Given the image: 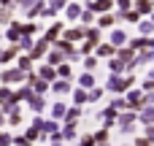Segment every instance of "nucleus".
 <instances>
[{
	"label": "nucleus",
	"instance_id": "1",
	"mask_svg": "<svg viewBox=\"0 0 154 146\" xmlns=\"http://www.w3.org/2000/svg\"><path fill=\"white\" fill-rule=\"evenodd\" d=\"M133 84H135V76H133V73H130V76L111 73V76H108V81H106V89H108V92H114V95H119V92L133 89Z\"/></svg>",
	"mask_w": 154,
	"mask_h": 146
},
{
	"label": "nucleus",
	"instance_id": "2",
	"mask_svg": "<svg viewBox=\"0 0 154 146\" xmlns=\"http://www.w3.org/2000/svg\"><path fill=\"white\" fill-rule=\"evenodd\" d=\"M116 125H119V133L122 135H133L135 127H138V114L135 111H122L116 116Z\"/></svg>",
	"mask_w": 154,
	"mask_h": 146
},
{
	"label": "nucleus",
	"instance_id": "3",
	"mask_svg": "<svg viewBox=\"0 0 154 146\" xmlns=\"http://www.w3.org/2000/svg\"><path fill=\"white\" fill-rule=\"evenodd\" d=\"M125 100H127V108L138 114L143 108V89H127V98Z\"/></svg>",
	"mask_w": 154,
	"mask_h": 146
},
{
	"label": "nucleus",
	"instance_id": "4",
	"mask_svg": "<svg viewBox=\"0 0 154 146\" xmlns=\"http://www.w3.org/2000/svg\"><path fill=\"white\" fill-rule=\"evenodd\" d=\"M116 116H119V111H116V108H111V106H106V108L97 114V119H100V122H103V127H108V130H114Z\"/></svg>",
	"mask_w": 154,
	"mask_h": 146
},
{
	"label": "nucleus",
	"instance_id": "5",
	"mask_svg": "<svg viewBox=\"0 0 154 146\" xmlns=\"http://www.w3.org/2000/svg\"><path fill=\"white\" fill-rule=\"evenodd\" d=\"M57 98H62V95H70V89H73V81L70 79H57V81H51V87H49Z\"/></svg>",
	"mask_w": 154,
	"mask_h": 146
},
{
	"label": "nucleus",
	"instance_id": "6",
	"mask_svg": "<svg viewBox=\"0 0 154 146\" xmlns=\"http://www.w3.org/2000/svg\"><path fill=\"white\" fill-rule=\"evenodd\" d=\"M27 106H30V111H35V114L41 116V114L46 111V106H49V103H46V98H43V95H35V92H32V95H30V100H27Z\"/></svg>",
	"mask_w": 154,
	"mask_h": 146
},
{
	"label": "nucleus",
	"instance_id": "7",
	"mask_svg": "<svg viewBox=\"0 0 154 146\" xmlns=\"http://www.w3.org/2000/svg\"><path fill=\"white\" fill-rule=\"evenodd\" d=\"M0 81H3L5 87H11V84H19V81H22V70H19V68H11V70H3Z\"/></svg>",
	"mask_w": 154,
	"mask_h": 146
},
{
	"label": "nucleus",
	"instance_id": "8",
	"mask_svg": "<svg viewBox=\"0 0 154 146\" xmlns=\"http://www.w3.org/2000/svg\"><path fill=\"white\" fill-rule=\"evenodd\" d=\"M70 98H73V106H84V103H89V95H87V89H81V87H73L70 89Z\"/></svg>",
	"mask_w": 154,
	"mask_h": 146
},
{
	"label": "nucleus",
	"instance_id": "9",
	"mask_svg": "<svg viewBox=\"0 0 154 146\" xmlns=\"http://www.w3.org/2000/svg\"><path fill=\"white\" fill-rule=\"evenodd\" d=\"M138 122L141 125H154V106H143L138 111Z\"/></svg>",
	"mask_w": 154,
	"mask_h": 146
},
{
	"label": "nucleus",
	"instance_id": "10",
	"mask_svg": "<svg viewBox=\"0 0 154 146\" xmlns=\"http://www.w3.org/2000/svg\"><path fill=\"white\" fill-rule=\"evenodd\" d=\"M38 76H41L43 81L51 84V81H57V68H51V65H41V68H38Z\"/></svg>",
	"mask_w": 154,
	"mask_h": 146
},
{
	"label": "nucleus",
	"instance_id": "11",
	"mask_svg": "<svg viewBox=\"0 0 154 146\" xmlns=\"http://www.w3.org/2000/svg\"><path fill=\"white\" fill-rule=\"evenodd\" d=\"M76 125H79V122H68V119H65V127L60 130V135H62L65 141H73V138H76V133H79V127H76Z\"/></svg>",
	"mask_w": 154,
	"mask_h": 146
},
{
	"label": "nucleus",
	"instance_id": "12",
	"mask_svg": "<svg viewBox=\"0 0 154 146\" xmlns=\"http://www.w3.org/2000/svg\"><path fill=\"white\" fill-rule=\"evenodd\" d=\"M79 87H81V89H92V87H97L95 73H89V70H87V73H81V76H79Z\"/></svg>",
	"mask_w": 154,
	"mask_h": 146
},
{
	"label": "nucleus",
	"instance_id": "13",
	"mask_svg": "<svg viewBox=\"0 0 154 146\" xmlns=\"http://www.w3.org/2000/svg\"><path fill=\"white\" fill-rule=\"evenodd\" d=\"M125 70H127V62H125V60H119V57H116V60H108V73H119V76H122Z\"/></svg>",
	"mask_w": 154,
	"mask_h": 146
},
{
	"label": "nucleus",
	"instance_id": "14",
	"mask_svg": "<svg viewBox=\"0 0 154 146\" xmlns=\"http://www.w3.org/2000/svg\"><path fill=\"white\" fill-rule=\"evenodd\" d=\"M62 62H65V51H60V49L49 51V65H51V68H57V65H62Z\"/></svg>",
	"mask_w": 154,
	"mask_h": 146
},
{
	"label": "nucleus",
	"instance_id": "15",
	"mask_svg": "<svg viewBox=\"0 0 154 146\" xmlns=\"http://www.w3.org/2000/svg\"><path fill=\"white\" fill-rule=\"evenodd\" d=\"M57 79H70V81H73V68H70V62L57 65Z\"/></svg>",
	"mask_w": 154,
	"mask_h": 146
},
{
	"label": "nucleus",
	"instance_id": "16",
	"mask_svg": "<svg viewBox=\"0 0 154 146\" xmlns=\"http://www.w3.org/2000/svg\"><path fill=\"white\" fill-rule=\"evenodd\" d=\"M65 111H68V106H65L62 100L51 103V119H62V116H65Z\"/></svg>",
	"mask_w": 154,
	"mask_h": 146
},
{
	"label": "nucleus",
	"instance_id": "17",
	"mask_svg": "<svg viewBox=\"0 0 154 146\" xmlns=\"http://www.w3.org/2000/svg\"><path fill=\"white\" fill-rule=\"evenodd\" d=\"M92 135H95V144H108V141H111V130H108V127H100V130H95Z\"/></svg>",
	"mask_w": 154,
	"mask_h": 146
},
{
	"label": "nucleus",
	"instance_id": "18",
	"mask_svg": "<svg viewBox=\"0 0 154 146\" xmlns=\"http://www.w3.org/2000/svg\"><path fill=\"white\" fill-rule=\"evenodd\" d=\"M125 41H127V35H125L122 30H114V33H111V46H114V49L125 46Z\"/></svg>",
	"mask_w": 154,
	"mask_h": 146
},
{
	"label": "nucleus",
	"instance_id": "19",
	"mask_svg": "<svg viewBox=\"0 0 154 146\" xmlns=\"http://www.w3.org/2000/svg\"><path fill=\"white\" fill-rule=\"evenodd\" d=\"M103 87H92V89H87V95H89V103H100L103 100Z\"/></svg>",
	"mask_w": 154,
	"mask_h": 146
},
{
	"label": "nucleus",
	"instance_id": "20",
	"mask_svg": "<svg viewBox=\"0 0 154 146\" xmlns=\"http://www.w3.org/2000/svg\"><path fill=\"white\" fill-rule=\"evenodd\" d=\"M111 108H116L119 114H122V111H130V108H127V100H125L122 95H116V98L111 100Z\"/></svg>",
	"mask_w": 154,
	"mask_h": 146
},
{
	"label": "nucleus",
	"instance_id": "21",
	"mask_svg": "<svg viewBox=\"0 0 154 146\" xmlns=\"http://www.w3.org/2000/svg\"><path fill=\"white\" fill-rule=\"evenodd\" d=\"M135 60H138V65H146V62H154V49H149V51H141V54H138Z\"/></svg>",
	"mask_w": 154,
	"mask_h": 146
},
{
	"label": "nucleus",
	"instance_id": "22",
	"mask_svg": "<svg viewBox=\"0 0 154 146\" xmlns=\"http://www.w3.org/2000/svg\"><path fill=\"white\" fill-rule=\"evenodd\" d=\"M84 68H87L89 73H95V68H97V57H95V54H87V57H84Z\"/></svg>",
	"mask_w": 154,
	"mask_h": 146
},
{
	"label": "nucleus",
	"instance_id": "23",
	"mask_svg": "<svg viewBox=\"0 0 154 146\" xmlns=\"http://www.w3.org/2000/svg\"><path fill=\"white\" fill-rule=\"evenodd\" d=\"M79 116H81V108H79V106H73V108L65 111V119H68V122H79Z\"/></svg>",
	"mask_w": 154,
	"mask_h": 146
},
{
	"label": "nucleus",
	"instance_id": "24",
	"mask_svg": "<svg viewBox=\"0 0 154 146\" xmlns=\"http://www.w3.org/2000/svg\"><path fill=\"white\" fill-rule=\"evenodd\" d=\"M114 51H116V49H114V46H111V43H103V46H100V49H97V57H111V54H114Z\"/></svg>",
	"mask_w": 154,
	"mask_h": 146
},
{
	"label": "nucleus",
	"instance_id": "25",
	"mask_svg": "<svg viewBox=\"0 0 154 146\" xmlns=\"http://www.w3.org/2000/svg\"><path fill=\"white\" fill-rule=\"evenodd\" d=\"M79 146H97V144H95V135H92V133L81 135V138H79Z\"/></svg>",
	"mask_w": 154,
	"mask_h": 146
},
{
	"label": "nucleus",
	"instance_id": "26",
	"mask_svg": "<svg viewBox=\"0 0 154 146\" xmlns=\"http://www.w3.org/2000/svg\"><path fill=\"white\" fill-rule=\"evenodd\" d=\"M30 68H32V62H30V57H22V60H19V70L24 73V70H30Z\"/></svg>",
	"mask_w": 154,
	"mask_h": 146
},
{
	"label": "nucleus",
	"instance_id": "27",
	"mask_svg": "<svg viewBox=\"0 0 154 146\" xmlns=\"http://www.w3.org/2000/svg\"><path fill=\"white\" fill-rule=\"evenodd\" d=\"M133 146H154L152 141H149V138H146V135H138V138H135V144Z\"/></svg>",
	"mask_w": 154,
	"mask_h": 146
},
{
	"label": "nucleus",
	"instance_id": "28",
	"mask_svg": "<svg viewBox=\"0 0 154 146\" xmlns=\"http://www.w3.org/2000/svg\"><path fill=\"white\" fill-rule=\"evenodd\" d=\"M81 35H84V30H70V33H68L65 38H68V41H79Z\"/></svg>",
	"mask_w": 154,
	"mask_h": 146
},
{
	"label": "nucleus",
	"instance_id": "29",
	"mask_svg": "<svg viewBox=\"0 0 154 146\" xmlns=\"http://www.w3.org/2000/svg\"><path fill=\"white\" fill-rule=\"evenodd\" d=\"M11 144H16V146H30V141H27L24 135H16V138H11Z\"/></svg>",
	"mask_w": 154,
	"mask_h": 146
},
{
	"label": "nucleus",
	"instance_id": "30",
	"mask_svg": "<svg viewBox=\"0 0 154 146\" xmlns=\"http://www.w3.org/2000/svg\"><path fill=\"white\" fill-rule=\"evenodd\" d=\"M143 106H154V92H143Z\"/></svg>",
	"mask_w": 154,
	"mask_h": 146
},
{
	"label": "nucleus",
	"instance_id": "31",
	"mask_svg": "<svg viewBox=\"0 0 154 146\" xmlns=\"http://www.w3.org/2000/svg\"><path fill=\"white\" fill-rule=\"evenodd\" d=\"M114 22H116V16H103V19H100V24H103V27H111Z\"/></svg>",
	"mask_w": 154,
	"mask_h": 146
},
{
	"label": "nucleus",
	"instance_id": "32",
	"mask_svg": "<svg viewBox=\"0 0 154 146\" xmlns=\"http://www.w3.org/2000/svg\"><path fill=\"white\" fill-rule=\"evenodd\" d=\"M108 5H111V0H97V3H95V8H97V11H106Z\"/></svg>",
	"mask_w": 154,
	"mask_h": 146
},
{
	"label": "nucleus",
	"instance_id": "33",
	"mask_svg": "<svg viewBox=\"0 0 154 146\" xmlns=\"http://www.w3.org/2000/svg\"><path fill=\"white\" fill-rule=\"evenodd\" d=\"M143 92H154V79H146L143 81Z\"/></svg>",
	"mask_w": 154,
	"mask_h": 146
},
{
	"label": "nucleus",
	"instance_id": "34",
	"mask_svg": "<svg viewBox=\"0 0 154 146\" xmlns=\"http://www.w3.org/2000/svg\"><path fill=\"white\" fill-rule=\"evenodd\" d=\"M146 138L154 144V125H146Z\"/></svg>",
	"mask_w": 154,
	"mask_h": 146
},
{
	"label": "nucleus",
	"instance_id": "35",
	"mask_svg": "<svg viewBox=\"0 0 154 146\" xmlns=\"http://www.w3.org/2000/svg\"><path fill=\"white\" fill-rule=\"evenodd\" d=\"M68 16L76 19V16H79V5H70V8H68Z\"/></svg>",
	"mask_w": 154,
	"mask_h": 146
},
{
	"label": "nucleus",
	"instance_id": "36",
	"mask_svg": "<svg viewBox=\"0 0 154 146\" xmlns=\"http://www.w3.org/2000/svg\"><path fill=\"white\" fill-rule=\"evenodd\" d=\"M3 122H5V111H0V125H3Z\"/></svg>",
	"mask_w": 154,
	"mask_h": 146
},
{
	"label": "nucleus",
	"instance_id": "37",
	"mask_svg": "<svg viewBox=\"0 0 154 146\" xmlns=\"http://www.w3.org/2000/svg\"><path fill=\"white\" fill-rule=\"evenodd\" d=\"M149 79H154V68H152V70H149Z\"/></svg>",
	"mask_w": 154,
	"mask_h": 146
},
{
	"label": "nucleus",
	"instance_id": "38",
	"mask_svg": "<svg viewBox=\"0 0 154 146\" xmlns=\"http://www.w3.org/2000/svg\"><path fill=\"white\" fill-rule=\"evenodd\" d=\"M119 146H133V144H119Z\"/></svg>",
	"mask_w": 154,
	"mask_h": 146
},
{
	"label": "nucleus",
	"instance_id": "39",
	"mask_svg": "<svg viewBox=\"0 0 154 146\" xmlns=\"http://www.w3.org/2000/svg\"><path fill=\"white\" fill-rule=\"evenodd\" d=\"M97 146H111V144H97Z\"/></svg>",
	"mask_w": 154,
	"mask_h": 146
}]
</instances>
